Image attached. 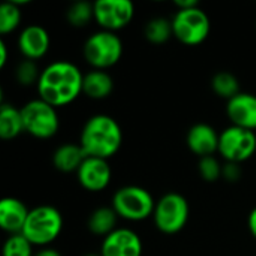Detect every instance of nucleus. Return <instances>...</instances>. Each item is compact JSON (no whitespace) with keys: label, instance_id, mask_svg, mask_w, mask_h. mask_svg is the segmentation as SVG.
<instances>
[{"label":"nucleus","instance_id":"1","mask_svg":"<svg viewBox=\"0 0 256 256\" xmlns=\"http://www.w3.org/2000/svg\"><path fill=\"white\" fill-rule=\"evenodd\" d=\"M84 75L78 66L70 62H54L48 64L38 81L39 99L54 108L66 106L75 102L82 94Z\"/></svg>","mask_w":256,"mask_h":256},{"label":"nucleus","instance_id":"2","mask_svg":"<svg viewBox=\"0 0 256 256\" xmlns=\"http://www.w3.org/2000/svg\"><path fill=\"white\" fill-rule=\"evenodd\" d=\"M122 144L123 130L117 120L106 114L93 116L81 130L80 146L87 158L108 160L120 152Z\"/></svg>","mask_w":256,"mask_h":256},{"label":"nucleus","instance_id":"3","mask_svg":"<svg viewBox=\"0 0 256 256\" xmlns=\"http://www.w3.org/2000/svg\"><path fill=\"white\" fill-rule=\"evenodd\" d=\"M63 231V216L51 206H39L30 210L27 222L22 230V236L39 248H46L54 243Z\"/></svg>","mask_w":256,"mask_h":256},{"label":"nucleus","instance_id":"4","mask_svg":"<svg viewBox=\"0 0 256 256\" xmlns=\"http://www.w3.org/2000/svg\"><path fill=\"white\" fill-rule=\"evenodd\" d=\"M112 208L120 219L142 222L153 218L156 202L147 189L140 186H124L114 194Z\"/></svg>","mask_w":256,"mask_h":256},{"label":"nucleus","instance_id":"5","mask_svg":"<svg viewBox=\"0 0 256 256\" xmlns=\"http://www.w3.org/2000/svg\"><path fill=\"white\" fill-rule=\"evenodd\" d=\"M84 58L96 70H106L116 66L123 56V42L112 32H96L84 44Z\"/></svg>","mask_w":256,"mask_h":256},{"label":"nucleus","instance_id":"6","mask_svg":"<svg viewBox=\"0 0 256 256\" xmlns=\"http://www.w3.org/2000/svg\"><path fill=\"white\" fill-rule=\"evenodd\" d=\"M24 132L38 140L52 138L60 128L57 108L42 99H34L21 108Z\"/></svg>","mask_w":256,"mask_h":256},{"label":"nucleus","instance_id":"7","mask_svg":"<svg viewBox=\"0 0 256 256\" xmlns=\"http://www.w3.org/2000/svg\"><path fill=\"white\" fill-rule=\"evenodd\" d=\"M189 213L190 208L188 200L180 194L170 192L156 202L153 220L162 234L174 236L184 230L189 220Z\"/></svg>","mask_w":256,"mask_h":256},{"label":"nucleus","instance_id":"8","mask_svg":"<svg viewBox=\"0 0 256 256\" xmlns=\"http://www.w3.org/2000/svg\"><path fill=\"white\" fill-rule=\"evenodd\" d=\"M171 22L174 38L188 46H196L206 42L212 28L208 15L200 6L194 9L177 10Z\"/></svg>","mask_w":256,"mask_h":256},{"label":"nucleus","instance_id":"9","mask_svg":"<svg viewBox=\"0 0 256 256\" xmlns=\"http://www.w3.org/2000/svg\"><path fill=\"white\" fill-rule=\"evenodd\" d=\"M256 152V135L252 130L230 126L219 136V154L230 164H243Z\"/></svg>","mask_w":256,"mask_h":256},{"label":"nucleus","instance_id":"10","mask_svg":"<svg viewBox=\"0 0 256 256\" xmlns=\"http://www.w3.org/2000/svg\"><path fill=\"white\" fill-rule=\"evenodd\" d=\"M93 9L98 26L112 33L128 27L135 16V6L129 0H98Z\"/></svg>","mask_w":256,"mask_h":256},{"label":"nucleus","instance_id":"11","mask_svg":"<svg viewBox=\"0 0 256 256\" xmlns=\"http://www.w3.org/2000/svg\"><path fill=\"white\" fill-rule=\"evenodd\" d=\"M78 183L88 192L105 190L112 178V171L108 160L87 158L76 172Z\"/></svg>","mask_w":256,"mask_h":256},{"label":"nucleus","instance_id":"12","mask_svg":"<svg viewBox=\"0 0 256 256\" xmlns=\"http://www.w3.org/2000/svg\"><path fill=\"white\" fill-rule=\"evenodd\" d=\"M102 256H142V242L140 236L128 228H117L104 238Z\"/></svg>","mask_w":256,"mask_h":256},{"label":"nucleus","instance_id":"13","mask_svg":"<svg viewBox=\"0 0 256 256\" xmlns=\"http://www.w3.org/2000/svg\"><path fill=\"white\" fill-rule=\"evenodd\" d=\"M51 46L50 33L42 26H28L18 36V50L26 60H39L45 57Z\"/></svg>","mask_w":256,"mask_h":256},{"label":"nucleus","instance_id":"14","mask_svg":"<svg viewBox=\"0 0 256 256\" xmlns=\"http://www.w3.org/2000/svg\"><path fill=\"white\" fill-rule=\"evenodd\" d=\"M226 114L231 126L246 130H256V96L250 93H240L226 104Z\"/></svg>","mask_w":256,"mask_h":256},{"label":"nucleus","instance_id":"15","mask_svg":"<svg viewBox=\"0 0 256 256\" xmlns=\"http://www.w3.org/2000/svg\"><path fill=\"white\" fill-rule=\"evenodd\" d=\"M219 136L220 134H218L214 128L206 123H200L189 129L186 144L194 154L200 156V159L214 156V153L219 152Z\"/></svg>","mask_w":256,"mask_h":256},{"label":"nucleus","instance_id":"16","mask_svg":"<svg viewBox=\"0 0 256 256\" xmlns=\"http://www.w3.org/2000/svg\"><path fill=\"white\" fill-rule=\"evenodd\" d=\"M30 210L27 206L16 198H3L0 201V228L10 234H21Z\"/></svg>","mask_w":256,"mask_h":256},{"label":"nucleus","instance_id":"17","mask_svg":"<svg viewBox=\"0 0 256 256\" xmlns=\"http://www.w3.org/2000/svg\"><path fill=\"white\" fill-rule=\"evenodd\" d=\"M86 159L87 154L80 144H63L52 154L54 168L64 174H76Z\"/></svg>","mask_w":256,"mask_h":256},{"label":"nucleus","instance_id":"18","mask_svg":"<svg viewBox=\"0 0 256 256\" xmlns=\"http://www.w3.org/2000/svg\"><path fill=\"white\" fill-rule=\"evenodd\" d=\"M114 90V81L106 70H90L84 75L82 93L93 100L106 99Z\"/></svg>","mask_w":256,"mask_h":256},{"label":"nucleus","instance_id":"19","mask_svg":"<svg viewBox=\"0 0 256 256\" xmlns=\"http://www.w3.org/2000/svg\"><path fill=\"white\" fill-rule=\"evenodd\" d=\"M24 132V123L21 110H16L10 104H2L0 106V138L15 140Z\"/></svg>","mask_w":256,"mask_h":256},{"label":"nucleus","instance_id":"20","mask_svg":"<svg viewBox=\"0 0 256 256\" xmlns=\"http://www.w3.org/2000/svg\"><path fill=\"white\" fill-rule=\"evenodd\" d=\"M118 214L112 207L96 208L88 218V231L99 237H108L117 230Z\"/></svg>","mask_w":256,"mask_h":256},{"label":"nucleus","instance_id":"21","mask_svg":"<svg viewBox=\"0 0 256 256\" xmlns=\"http://www.w3.org/2000/svg\"><path fill=\"white\" fill-rule=\"evenodd\" d=\"M144 34L146 39L150 44L154 45H162L165 42H168L174 33H172V22L168 21L166 18H153L147 22L146 28H144Z\"/></svg>","mask_w":256,"mask_h":256},{"label":"nucleus","instance_id":"22","mask_svg":"<svg viewBox=\"0 0 256 256\" xmlns=\"http://www.w3.org/2000/svg\"><path fill=\"white\" fill-rule=\"evenodd\" d=\"M212 88L213 92L226 100H231L237 94H240V81L236 75L231 72H219L212 80Z\"/></svg>","mask_w":256,"mask_h":256},{"label":"nucleus","instance_id":"23","mask_svg":"<svg viewBox=\"0 0 256 256\" xmlns=\"http://www.w3.org/2000/svg\"><path fill=\"white\" fill-rule=\"evenodd\" d=\"M22 14L14 2L3 3L0 6V34H9L20 27Z\"/></svg>","mask_w":256,"mask_h":256},{"label":"nucleus","instance_id":"24","mask_svg":"<svg viewBox=\"0 0 256 256\" xmlns=\"http://www.w3.org/2000/svg\"><path fill=\"white\" fill-rule=\"evenodd\" d=\"M66 20L72 27L81 28L86 27L92 20H94V9L93 4L88 2H78L74 3L68 12H66Z\"/></svg>","mask_w":256,"mask_h":256},{"label":"nucleus","instance_id":"25","mask_svg":"<svg viewBox=\"0 0 256 256\" xmlns=\"http://www.w3.org/2000/svg\"><path fill=\"white\" fill-rule=\"evenodd\" d=\"M3 256H34L33 244L22 234L9 236L3 246Z\"/></svg>","mask_w":256,"mask_h":256},{"label":"nucleus","instance_id":"26","mask_svg":"<svg viewBox=\"0 0 256 256\" xmlns=\"http://www.w3.org/2000/svg\"><path fill=\"white\" fill-rule=\"evenodd\" d=\"M40 72L36 62L33 60H22L18 68H16V72H15V76H16V81L21 84V86H33L36 84L38 86V81L40 78Z\"/></svg>","mask_w":256,"mask_h":256},{"label":"nucleus","instance_id":"27","mask_svg":"<svg viewBox=\"0 0 256 256\" xmlns=\"http://www.w3.org/2000/svg\"><path fill=\"white\" fill-rule=\"evenodd\" d=\"M198 171H200V176H201V178L204 182L214 183V182H218L222 177L224 166L220 165V162L214 156H207V158H201L200 159Z\"/></svg>","mask_w":256,"mask_h":256},{"label":"nucleus","instance_id":"28","mask_svg":"<svg viewBox=\"0 0 256 256\" xmlns=\"http://www.w3.org/2000/svg\"><path fill=\"white\" fill-rule=\"evenodd\" d=\"M222 177L226 182H231V183L238 182L240 177H242V170H240L238 164H230V162H226V165H224Z\"/></svg>","mask_w":256,"mask_h":256},{"label":"nucleus","instance_id":"29","mask_svg":"<svg viewBox=\"0 0 256 256\" xmlns=\"http://www.w3.org/2000/svg\"><path fill=\"white\" fill-rule=\"evenodd\" d=\"M176 8L178 10H186V9H194V8H198L200 3L196 0H176L174 2Z\"/></svg>","mask_w":256,"mask_h":256},{"label":"nucleus","instance_id":"30","mask_svg":"<svg viewBox=\"0 0 256 256\" xmlns=\"http://www.w3.org/2000/svg\"><path fill=\"white\" fill-rule=\"evenodd\" d=\"M8 63V45L4 40H0V69H3Z\"/></svg>","mask_w":256,"mask_h":256},{"label":"nucleus","instance_id":"31","mask_svg":"<svg viewBox=\"0 0 256 256\" xmlns=\"http://www.w3.org/2000/svg\"><path fill=\"white\" fill-rule=\"evenodd\" d=\"M248 225H249V231H250V234H252V236L256 238V207L252 210V212H250V214H249Z\"/></svg>","mask_w":256,"mask_h":256},{"label":"nucleus","instance_id":"32","mask_svg":"<svg viewBox=\"0 0 256 256\" xmlns=\"http://www.w3.org/2000/svg\"><path fill=\"white\" fill-rule=\"evenodd\" d=\"M34 256H62V254L56 249H51V248H44L40 249L38 254H34Z\"/></svg>","mask_w":256,"mask_h":256},{"label":"nucleus","instance_id":"33","mask_svg":"<svg viewBox=\"0 0 256 256\" xmlns=\"http://www.w3.org/2000/svg\"><path fill=\"white\" fill-rule=\"evenodd\" d=\"M86 256H102V255H86Z\"/></svg>","mask_w":256,"mask_h":256}]
</instances>
